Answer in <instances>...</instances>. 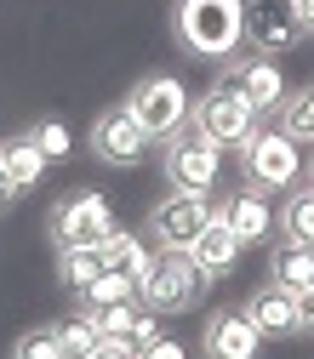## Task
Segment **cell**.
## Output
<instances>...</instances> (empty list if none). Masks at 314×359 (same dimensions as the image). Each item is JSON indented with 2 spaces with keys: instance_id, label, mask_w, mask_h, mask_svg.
<instances>
[{
  "instance_id": "obj_32",
  "label": "cell",
  "mask_w": 314,
  "mask_h": 359,
  "mask_svg": "<svg viewBox=\"0 0 314 359\" xmlns=\"http://www.w3.org/2000/svg\"><path fill=\"white\" fill-rule=\"evenodd\" d=\"M308 171H314V160H308Z\"/></svg>"
},
{
  "instance_id": "obj_18",
  "label": "cell",
  "mask_w": 314,
  "mask_h": 359,
  "mask_svg": "<svg viewBox=\"0 0 314 359\" xmlns=\"http://www.w3.org/2000/svg\"><path fill=\"white\" fill-rule=\"evenodd\" d=\"M98 251H103V262H109V268L131 274L138 285H143V274L155 268V251H149V240H143V234H131V229H115V234H109Z\"/></svg>"
},
{
  "instance_id": "obj_24",
  "label": "cell",
  "mask_w": 314,
  "mask_h": 359,
  "mask_svg": "<svg viewBox=\"0 0 314 359\" xmlns=\"http://www.w3.org/2000/svg\"><path fill=\"white\" fill-rule=\"evenodd\" d=\"M280 126L292 131L303 149H314V86H303V92H292L280 103Z\"/></svg>"
},
{
  "instance_id": "obj_27",
  "label": "cell",
  "mask_w": 314,
  "mask_h": 359,
  "mask_svg": "<svg viewBox=\"0 0 314 359\" xmlns=\"http://www.w3.org/2000/svg\"><path fill=\"white\" fill-rule=\"evenodd\" d=\"M131 359H189V353H183V348H177L171 337H160V342H149L143 353H131Z\"/></svg>"
},
{
  "instance_id": "obj_6",
  "label": "cell",
  "mask_w": 314,
  "mask_h": 359,
  "mask_svg": "<svg viewBox=\"0 0 314 359\" xmlns=\"http://www.w3.org/2000/svg\"><path fill=\"white\" fill-rule=\"evenodd\" d=\"M211 217H217V200H211V194L171 189V194H166V200L149 211V240H155L160 251H189Z\"/></svg>"
},
{
  "instance_id": "obj_4",
  "label": "cell",
  "mask_w": 314,
  "mask_h": 359,
  "mask_svg": "<svg viewBox=\"0 0 314 359\" xmlns=\"http://www.w3.org/2000/svg\"><path fill=\"white\" fill-rule=\"evenodd\" d=\"M131 120H138L149 131V143H171L177 131H189V92H183V80L177 74H143L138 86H131V97H126Z\"/></svg>"
},
{
  "instance_id": "obj_25",
  "label": "cell",
  "mask_w": 314,
  "mask_h": 359,
  "mask_svg": "<svg viewBox=\"0 0 314 359\" xmlns=\"http://www.w3.org/2000/svg\"><path fill=\"white\" fill-rule=\"evenodd\" d=\"M29 137H34V149L46 154V160H69V154H74V131H69L63 120H40Z\"/></svg>"
},
{
  "instance_id": "obj_20",
  "label": "cell",
  "mask_w": 314,
  "mask_h": 359,
  "mask_svg": "<svg viewBox=\"0 0 314 359\" xmlns=\"http://www.w3.org/2000/svg\"><path fill=\"white\" fill-rule=\"evenodd\" d=\"M280 234L314 245V183H297V189L286 194V205H280Z\"/></svg>"
},
{
  "instance_id": "obj_21",
  "label": "cell",
  "mask_w": 314,
  "mask_h": 359,
  "mask_svg": "<svg viewBox=\"0 0 314 359\" xmlns=\"http://www.w3.org/2000/svg\"><path fill=\"white\" fill-rule=\"evenodd\" d=\"M52 331H58V342H63V359H92V353H103V348H109V342H103V331L92 325V313L58 320Z\"/></svg>"
},
{
  "instance_id": "obj_14",
  "label": "cell",
  "mask_w": 314,
  "mask_h": 359,
  "mask_svg": "<svg viewBox=\"0 0 314 359\" xmlns=\"http://www.w3.org/2000/svg\"><path fill=\"white\" fill-rule=\"evenodd\" d=\"M246 320H251L263 337H297V331H303V308H297V297H292V291L263 285V291L246 302Z\"/></svg>"
},
{
  "instance_id": "obj_31",
  "label": "cell",
  "mask_w": 314,
  "mask_h": 359,
  "mask_svg": "<svg viewBox=\"0 0 314 359\" xmlns=\"http://www.w3.org/2000/svg\"><path fill=\"white\" fill-rule=\"evenodd\" d=\"M303 6V23H308V34H314V0H297Z\"/></svg>"
},
{
  "instance_id": "obj_26",
  "label": "cell",
  "mask_w": 314,
  "mask_h": 359,
  "mask_svg": "<svg viewBox=\"0 0 314 359\" xmlns=\"http://www.w3.org/2000/svg\"><path fill=\"white\" fill-rule=\"evenodd\" d=\"M12 359H63V342H58L52 325H34V331H23L12 342Z\"/></svg>"
},
{
  "instance_id": "obj_30",
  "label": "cell",
  "mask_w": 314,
  "mask_h": 359,
  "mask_svg": "<svg viewBox=\"0 0 314 359\" xmlns=\"http://www.w3.org/2000/svg\"><path fill=\"white\" fill-rule=\"evenodd\" d=\"M92 359H131V353H126V348H115V342H109V348H103V353H92Z\"/></svg>"
},
{
  "instance_id": "obj_1",
  "label": "cell",
  "mask_w": 314,
  "mask_h": 359,
  "mask_svg": "<svg viewBox=\"0 0 314 359\" xmlns=\"http://www.w3.org/2000/svg\"><path fill=\"white\" fill-rule=\"evenodd\" d=\"M177 40L195 57H235L246 40V0H177Z\"/></svg>"
},
{
  "instance_id": "obj_28",
  "label": "cell",
  "mask_w": 314,
  "mask_h": 359,
  "mask_svg": "<svg viewBox=\"0 0 314 359\" xmlns=\"http://www.w3.org/2000/svg\"><path fill=\"white\" fill-rule=\"evenodd\" d=\"M297 308H303V331H308V337H314V285H308V291H303V297H297Z\"/></svg>"
},
{
  "instance_id": "obj_17",
  "label": "cell",
  "mask_w": 314,
  "mask_h": 359,
  "mask_svg": "<svg viewBox=\"0 0 314 359\" xmlns=\"http://www.w3.org/2000/svg\"><path fill=\"white\" fill-rule=\"evenodd\" d=\"M0 165H6V177H12V189L18 194H29V189H40V177H46V154L34 149V137L23 131V137H6L0 143Z\"/></svg>"
},
{
  "instance_id": "obj_19",
  "label": "cell",
  "mask_w": 314,
  "mask_h": 359,
  "mask_svg": "<svg viewBox=\"0 0 314 359\" xmlns=\"http://www.w3.org/2000/svg\"><path fill=\"white\" fill-rule=\"evenodd\" d=\"M103 268H109V262H103V251H98V245H69V251H58V280H63V291H69V297H80L86 285L103 274Z\"/></svg>"
},
{
  "instance_id": "obj_22",
  "label": "cell",
  "mask_w": 314,
  "mask_h": 359,
  "mask_svg": "<svg viewBox=\"0 0 314 359\" xmlns=\"http://www.w3.org/2000/svg\"><path fill=\"white\" fill-rule=\"evenodd\" d=\"M86 313H92V325L103 331V342L126 348V337H131V325H138V313H143V302L131 297V302H109V308H86Z\"/></svg>"
},
{
  "instance_id": "obj_23",
  "label": "cell",
  "mask_w": 314,
  "mask_h": 359,
  "mask_svg": "<svg viewBox=\"0 0 314 359\" xmlns=\"http://www.w3.org/2000/svg\"><path fill=\"white\" fill-rule=\"evenodd\" d=\"M131 297H138V280L120 274V268H103V274L80 291V302H86V308H109V302H131Z\"/></svg>"
},
{
  "instance_id": "obj_5",
  "label": "cell",
  "mask_w": 314,
  "mask_h": 359,
  "mask_svg": "<svg viewBox=\"0 0 314 359\" xmlns=\"http://www.w3.org/2000/svg\"><path fill=\"white\" fill-rule=\"evenodd\" d=\"M200 291H206L200 262H195L189 251H160L155 268L143 274V285H138V302L155 308V313H183V308L200 302Z\"/></svg>"
},
{
  "instance_id": "obj_9",
  "label": "cell",
  "mask_w": 314,
  "mask_h": 359,
  "mask_svg": "<svg viewBox=\"0 0 314 359\" xmlns=\"http://www.w3.org/2000/svg\"><path fill=\"white\" fill-rule=\"evenodd\" d=\"M160 171H166V183H171V189L211 194V189H217V177H223V149H217V143H206L200 131L189 126V131H177V137L166 143Z\"/></svg>"
},
{
  "instance_id": "obj_7",
  "label": "cell",
  "mask_w": 314,
  "mask_h": 359,
  "mask_svg": "<svg viewBox=\"0 0 314 359\" xmlns=\"http://www.w3.org/2000/svg\"><path fill=\"white\" fill-rule=\"evenodd\" d=\"M115 229H120V222H115V205H109V194H98V189L69 194V200L52 211V245H58V251H69V245H103Z\"/></svg>"
},
{
  "instance_id": "obj_10",
  "label": "cell",
  "mask_w": 314,
  "mask_h": 359,
  "mask_svg": "<svg viewBox=\"0 0 314 359\" xmlns=\"http://www.w3.org/2000/svg\"><path fill=\"white\" fill-rule=\"evenodd\" d=\"M86 143H92V154H98L103 165H138L143 149H149V131L131 120V109L120 103V109H103V114L92 120Z\"/></svg>"
},
{
  "instance_id": "obj_12",
  "label": "cell",
  "mask_w": 314,
  "mask_h": 359,
  "mask_svg": "<svg viewBox=\"0 0 314 359\" xmlns=\"http://www.w3.org/2000/svg\"><path fill=\"white\" fill-rule=\"evenodd\" d=\"M229 80H235L240 92L251 97V109H257V114H280V103L292 97L286 74L275 69V57H263V52H251V57H235V63H229Z\"/></svg>"
},
{
  "instance_id": "obj_29",
  "label": "cell",
  "mask_w": 314,
  "mask_h": 359,
  "mask_svg": "<svg viewBox=\"0 0 314 359\" xmlns=\"http://www.w3.org/2000/svg\"><path fill=\"white\" fill-rule=\"evenodd\" d=\"M12 200H18V189H12V177H6V165H0V211H6Z\"/></svg>"
},
{
  "instance_id": "obj_11",
  "label": "cell",
  "mask_w": 314,
  "mask_h": 359,
  "mask_svg": "<svg viewBox=\"0 0 314 359\" xmlns=\"http://www.w3.org/2000/svg\"><path fill=\"white\" fill-rule=\"evenodd\" d=\"M200 348H206V359H257L263 353V331L246 320V308H223V313L206 320Z\"/></svg>"
},
{
  "instance_id": "obj_13",
  "label": "cell",
  "mask_w": 314,
  "mask_h": 359,
  "mask_svg": "<svg viewBox=\"0 0 314 359\" xmlns=\"http://www.w3.org/2000/svg\"><path fill=\"white\" fill-rule=\"evenodd\" d=\"M217 217L229 222V229H235L246 245H257V240H268V234L280 229V211L268 205V194H263V189H251V183H246V189H235L229 200H223V205H217Z\"/></svg>"
},
{
  "instance_id": "obj_2",
  "label": "cell",
  "mask_w": 314,
  "mask_h": 359,
  "mask_svg": "<svg viewBox=\"0 0 314 359\" xmlns=\"http://www.w3.org/2000/svg\"><path fill=\"white\" fill-rule=\"evenodd\" d=\"M240 171H246L251 189H263V194H286V189L303 183L308 154H303V143L292 137L286 126H257L251 137L240 143Z\"/></svg>"
},
{
  "instance_id": "obj_16",
  "label": "cell",
  "mask_w": 314,
  "mask_h": 359,
  "mask_svg": "<svg viewBox=\"0 0 314 359\" xmlns=\"http://www.w3.org/2000/svg\"><path fill=\"white\" fill-rule=\"evenodd\" d=\"M268 285H280L292 297H303L314 285V245L303 240H280L275 251H268Z\"/></svg>"
},
{
  "instance_id": "obj_15",
  "label": "cell",
  "mask_w": 314,
  "mask_h": 359,
  "mask_svg": "<svg viewBox=\"0 0 314 359\" xmlns=\"http://www.w3.org/2000/svg\"><path fill=\"white\" fill-rule=\"evenodd\" d=\"M240 251H246V240H240L223 217H211L206 229H200V240L189 245V257L200 262V274H206V280H223V274H229V268L240 262Z\"/></svg>"
},
{
  "instance_id": "obj_8",
  "label": "cell",
  "mask_w": 314,
  "mask_h": 359,
  "mask_svg": "<svg viewBox=\"0 0 314 359\" xmlns=\"http://www.w3.org/2000/svg\"><path fill=\"white\" fill-rule=\"evenodd\" d=\"M308 40V23H303V6L297 0H246V46L263 52V57H280L292 46Z\"/></svg>"
},
{
  "instance_id": "obj_3",
  "label": "cell",
  "mask_w": 314,
  "mask_h": 359,
  "mask_svg": "<svg viewBox=\"0 0 314 359\" xmlns=\"http://www.w3.org/2000/svg\"><path fill=\"white\" fill-rule=\"evenodd\" d=\"M189 126L200 131L206 143H217V149H240L251 131L263 126V114L251 109V97L240 92L235 80H217V86H206L200 103L189 109Z\"/></svg>"
}]
</instances>
